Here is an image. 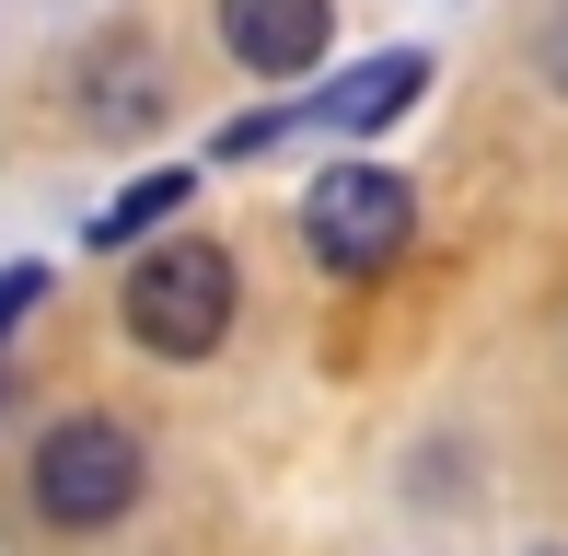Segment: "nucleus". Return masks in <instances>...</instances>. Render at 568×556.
Masks as SVG:
<instances>
[{
    "mask_svg": "<svg viewBox=\"0 0 568 556\" xmlns=\"http://www.w3.org/2000/svg\"><path fill=\"white\" fill-rule=\"evenodd\" d=\"M36 301H47V267H0V337H12Z\"/></svg>",
    "mask_w": 568,
    "mask_h": 556,
    "instance_id": "7",
    "label": "nucleus"
},
{
    "mask_svg": "<svg viewBox=\"0 0 568 556\" xmlns=\"http://www.w3.org/2000/svg\"><path fill=\"white\" fill-rule=\"evenodd\" d=\"M186 197H197V174H140V186H128L116 209L93 220V244H105V256H116L128 233H151V220H174V209H186Z\"/></svg>",
    "mask_w": 568,
    "mask_h": 556,
    "instance_id": "6",
    "label": "nucleus"
},
{
    "mask_svg": "<svg viewBox=\"0 0 568 556\" xmlns=\"http://www.w3.org/2000/svg\"><path fill=\"white\" fill-rule=\"evenodd\" d=\"M406 233H418V197H406V174H383V163H337V174H314V197H302V244H314L337 278H383L406 256Z\"/></svg>",
    "mask_w": 568,
    "mask_h": 556,
    "instance_id": "3",
    "label": "nucleus"
},
{
    "mask_svg": "<svg viewBox=\"0 0 568 556\" xmlns=\"http://www.w3.org/2000/svg\"><path fill=\"white\" fill-rule=\"evenodd\" d=\"M128 337L151 348V360H210V348L232 337V256L221 244H151L140 267H128Z\"/></svg>",
    "mask_w": 568,
    "mask_h": 556,
    "instance_id": "1",
    "label": "nucleus"
},
{
    "mask_svg": "<svg viewBox=\"0 0 568 556\" xmlns=\"http://www.w3.org/2000/svg\"><path fill=\"white\" fill-rule=\"evenodd\" d=\"M418 82H429V59H418V47H383V59H359L337 93H314L302 116H314V128H348V140H359V128H395V116L418 105Z\"/></svg>",
    "mask_w": 568,
    "mask_h": 556,
    "instance_id": "5",
    "label": "nucleus"
},
{
    "mask_svg": "<svg viewBox=\"0 0 568 556\" xmlns=\"http://www.w3.org/2000/svg\"><path fill=\"white\" fill-rule=\"evenodd\" d=\"M546 82H557V93H568V12H557V23H546Z\"/></svg>",
    "mask_w": 568,
    "mask_h": 556,
    "instance_id": "8",
    "label": "nucleus"
},
{
    "mask_svg": "<svg viewBox=\"0 0 568 556\" xmlns=\"http://www.w3.org/2000/svg\"><path fill=\"white\" fill-rule=\"evenodd\" d=\"M337 35V0H221V47L255 82H302Z\"/></svg>",
    "mask_w": 568,
    "mask_h": 556,
    "instance_id": "4",
    "label": "nucleus"
},
{
    "mask_svg": "<svg viewBox=\"0 0 568 556\" xmlns=\"http://www.w3.org/2000/svg\"><path fill=\"white\" fill-rule=\"evenodd\" d=\"M140 487H151V464H140V441H128L116 418H59L36 441V511L59 522V534H105V522H128Z\"/></svg>",
    "mask_w": 568,
    "mask_h": 556,
    "instance_id": "2",
    "label": "nucleus"
}]
</instances>
